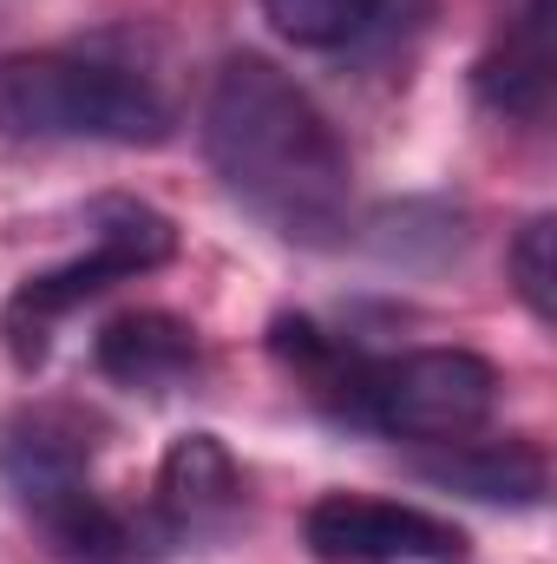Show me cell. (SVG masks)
Instances as JSON below:
<instances>
[{
	"label": "cell",
	"mask_w": 557,
	"mask_h": 564,
	"mask_svg": "<svg viewBox=\"0 0 557 564\" xmlns=\"http://www.w3.org/2000/svg\"><path fill=\"white\" fill-rule=\"evenodd\" d=\"M479 99L525 126L551 112V0H525L505 20V40L479 59Z\"/></svg>",
	"instance_id": "obj_9"
},
{
	"label": "cell",
	"mask_w": 557,
	"mask_h": 564,
	"mask_svg": "<svg viewBox=\"0 0 557 564\" xmlns=\"http://www.w3.org/2000/svg\"><path fill=\"white\" fill-rule=\"evenodd\" d=\"M243 506V473L223 453L217 433H184L171 440L164 466H157V512L171 532H217L230 512Z\"/></svg>",
	"instance_id": "obj_7"
},
{
	"label": "cell",
	"mask_w": 557,
	"mask_h": 564,
	"mask_svg": "<svg viewBox=\"0 0 557 564\" xmlns=\"http://www.w3.org/2000/svg\"><path fill=\"white\" fill-rule=\"evenodd\" d=\"M171 250H177V224H171L164 210H151L139 197H106V204H92V237H86V250L66 257V263H53V270H40V276H26L7 295V308H0L7 355H13L20 368H40L46 348H53V328H59L79 302L106 295L112 282H132V276H144V270H157V263H171Z\"/></svg>",
	"instance_id": "obj_4"
},
{
	"label": "cell",
	"mask_w": 557,
	"mask_h": 564,
	"mask_svg": "<svg viewBox=\"0 0 557 564\" xmlns=\"http://www.w3.org/2000/svg\"><path fill=\"white\" fill-rule=\"evenodd\" d=\"M276 355L328 401L341 421L374 426L387 440H472L492 421L499 368L472 348H407V355H354L315 322H276Z\"/></svg>",
	"instance_id": "obj_2"
},
{
	"label": "cell",
	"mask_w": 557,
	"mask_h": 564,
	"mask_svg": "<svg viewBox=\"0 0 557 564\" xmlns=\"http://www.w3.org/2000/svg\"><path fill=\"white\" fill-rule=\"evenodd\" d=\"M92 361H99L106 381H119L132 394L139 388L144 394H164V388H177V381L197 375V335H190V322H177L164 308H132V315H119V322L99 328Z\"/></svg>",
	"instance_id": "obj_8"
},
{
	"label": "cell",
	"mask_w": 557,
	"mask_h": 564,
	"mask_svg": "<svg viewBox=\"0 0 557 564\" xmlns=\"http://www.w3.org/2000/svg\"><path fill=\"white\" fill-rule=\"evenodd\" d=\"M381 7H387V0H263V13H270V26H276L282 40L321 46V53L361 40V33L381 20Z\"/></svg>",
	"instance_id": "obj_11"
},
{
	"label": "cell",
	"mask_w": 557,
	"mask_h": 564,
	"mask_svg": "<svg viewBox=\"0 0 557 564\" xmlns=\"http://www.w3.org/2000/svg\"><path fill=\"white\" fill-rule=\"evenodd\" d=\"M426 479L459 486L472 499L538 506L551 486V466H545V446H532V440H452L439 459H426Z\"/></svg>",
	"instance_id": "obj_10"
},
{
	"label": "cell",
	"mask_w": 557,
	"mask_h": 564,
	"mask_svg": "<svg viewBox=\"0 0 557 564\" xmlns=\"http://www.w3.org/2000/svg\"><path fill=\"white\" fill-rule=\"evenodd\" d=\"M171 132L164 93L73 46L0 59V139L20 144H157Z\"/></svg>",
	"instance_id": "obj_3"
},
{
	"label": "cell",
	"mask_w": 557,
	"mask_h": 564,
	"mask_svg": "<svg viewBox=\"0 0 557 564\" xmlns=\"http://www.w3.org/2000/svg\"><path fill=\"white\" fill-rule=\"evenodd\" d=\"M204 151L223 191L288 243H341L354 217V164L328 112L263 53L223 59L204 99Z\"/></svg>",
	"instance_id": "obj_1"
},
{
	"label": "cell",
	"mask_w": 557,
	"mask_h": 564,
	"mask_svg": "<svg viewBox=\"0 0 557 564\" xmlns=\"http://www.w3.org/2000/svg\"><path fill=\"white\" fill-rule=\"evenodd\" d=\"M505 270H512L518 302H525L538 322H551V315H557V224H551V217H532V224L512 237Z\"/></svg>",
	"instance_id": "obj_12"
},
{
	"label": "cell",
	"mask_w": 557,
	"mask_h": 564,
	"mask_svg": "<svg viewBox=\"0 0 557 564\" xmlns=\"http://www.w3.org/2000/svg\"><path fill=\"white\" fill-rule=\"evenodd\" d=\"M302 545L321 564H459L466 532L426 506L374 492H321L302 519Z\"/></svg>",
	"instance_id": "obj_6"
},
{
	"label": "cell",
	"mask_w": 557,
	"mask_h": 564,
	"mask_svg": "<svg viewBox=\"0 0 557 564\" xmlns=\"http://www.w3.org/2000/svg\"><path fill=\"white\" fill-rule=\"evenodd\" d=\"M86 453H92L86 426L66 414H20L0 433V473L26 506V519L53 539V552H66L73 564H112L125 552V525L92 492Z\"/></svg>",
	"instance_id": "obj_5"
}]
</instances>
